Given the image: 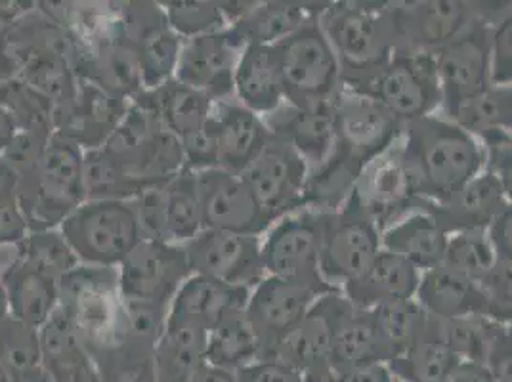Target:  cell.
Instances as JSON below:
<instances>
[{"instance_id": "cell-1", "label": "cell", "mask_w": 512, "mask_h": 382, "mask_svg": "<svg viewBox=\"0 0 512 382\" xmlns=\"http://www.w3.org/2000/svg\"><path fill=\"white\" fill-rule=\"evenodd\" d=\"M398 161L423 205L444 203L486 167V151L455 123L428 115L404 125Z\"/></svg>"}, {"instance_id": "cell-2", "label": "cell", "mask_w": 512, "mask_h": 382, "mask_svg": "<svg viewBox=\"0 0 512 382\" xmlns=\"http://www.w3.org/2000/svg\"><path fill=\"white\" fill-rule=\"evenodd\" d=\"M321 29L341 67L344 90L362 85L396 50L390 4L337 2L321 12Z\"/></svg>"}, {"instance_id": "cell-3", "label": "cell", "mask_w": 512, "mask_h": 382, "mask_svg": "<svg viewBox=\"0 0 512 382\" xmlns=\"http://www.w3.org/2000/svg\"><path fill=\"white\" fill-rule=\"evenodd\" d=\"M85 151L60 134H52L35 169L20 176L16 201L29 232L58 230L69 214L86 201Z\"/></svg>"}, {"instance_id": "cell-4", "label": "cell", "mask_w": 512, "mask_h": 382, "mask_svg": "<svg viewBox=\"0 0 512 382\" xmlns=\"http://www.w3.org/2000/svg\"><path fill=\"white\" fill-rule=\"evenodd\" d=\"M79 264L117 268L144 239L132 201H85L60 224Z\"/></svg>"}, {"instance_id": "cell-5", "label": "cell", "mask_w": 512, "mask_h": 382, "mask_svg": "<svg viewBox=\"0 0 512 382\" xmlns=\"http://www.w3.org/2000/svg\"><path fill=\"white\" fill-rule=\"evenodd\" d=\"M318 18L274 44L283 96L289 106L333 100L342 90L341 67Z\"/></svg>"}, {"instance_id": "cell-6", "label": "cell", "mask_w": 512, "mask_h": 382, "mask_svg": "<svg viewBox=\"0 0 512 382\" xmlns=\"http://www.w3.org/2000/svg\"><path fill=\"white\" fill-rule=\"evenodd\" d=\"M348 92L371 98L402 125L428 117L442 104L434 58L419 52L396 50L379 71Z\"/></svg>"}, {"instance_id": "cell-7", "label": "cell", "mask_w": 512, "mask_h": 382, "mask_svg": "<svg viewBox=\"0 0 512 382\" xmlns=\"http://www.w3.org/2000/svg\"><path fill=\"white\" fill-rule=\"evenodd\" d=\"M379 251L381 232L356 191L339 211L321 213L320 274L329 285L362 276Z\"/></svg>"}, {"instance_id": "cell-8", "label": "cell", "mask_w": 512, "mask_h": 382, "mask_svg": "<svg viewBox=\"0 0 512 382\" xmlns=\"http://www.w3.org/2000/svg\"><path fill=\"white\" fill-rule=\"evenodd\" d=\"M491 29L493 23L478 14L465 31L432 54L449 119L463 102L490 86Z\"/></svg>"}, {"instance_id": "cell-9", "label": "cell", "mask_w": 512, "mask_h": 382, "mask_svg": "<svg viewBox=\"0 0 512 382\" xmlns=\"http://www.w3.org/2000/svg\"><path fill=\"white\" fill-rule=\"evenodd\" d=\"M321 213L285 218L266 237L260 253L270 276L304 283L321 295L341 293L320 274Z\"/></svg>"}, {"instance_id": "cell-10", "label": "cell", "mask_w": 512, "mask_h": 382, "mask_svg": "<svg viewBox=\"0 0 512 382\" xmlns=\"http://www.w3.org/2000/svg\"><path fill=\"white\" fill-rule=\"evenodd\" d=\"M239 176L272 222L304 207L308 163L274 134Z\"/></svg>"}, {"instance_id": "cell-11", "label": "cell", "mask_w": 512, "mask_h": 382, "mask_svg": "<svg viewBox=\"0 0 512 382\" xmlns=\"http://www.w3.org/2000/svg\"><path fill=\"white\" fill-rule=\"evenodd\" d=\"M190 276L184 247L153 239H142L117 266L121 297L165 306H171L172 298Z\"/></svg>"}, {"instance_id": "cell-12", "label": "cell", "mask_w": 512, "mask_h": 382, "mask_svg": "<svg viewBox=\"0 0 512 382\" xmlns=\"http://www.w3.org/2000/svg\"><path fill=\"white\" fill-rule=\"evenodd\" d=\"M203 213V230L258 237L272 220L260 209L255 195L239 174L222 169L195 172Z\"/></svg>"}, {"instance_id": "cell-13", "label": "cell", "mask_w": 512, "mask_h": 382, "mask_svg": "<svg viewBox=\"0 0 512 382\" xmlns=\"http://www.w3.org/2000/svg\"><path fill=\"white\" fill-rule=\"evenodd\" d=\"M79 41L81 54L75 65L79 79L128 104L146 90L138 52L123 35L119 20L111 22L109 29L98 33L94 41L85 43L81 37Z\"/></svg>"}, {"instance_id": "cell-14", "label": "cell", "mask_w": 512, "mask_h": 382, "mask_svg": "<svg viewBox=\"0 0 512 382\" xmlns=\"http://www.w3.org/2000/svg\"><path fill=\"white\" fill-rule=\"evenodd\" d=\"M258 237L203 230L184 245L192 276H205L253 289L264 279Z\"/></svg>"}, {"instance_id": "cell-15", "label": "cell", "mask_w": 512, "mask_h": 382, "mask_svg": "<svg viewBox=\"0 0 512 382\" xmlns=\"http://www.w3.org/2000/svg\"><path fill=\"white\" fill-rule=\"evenodd\" d=\"M121 6L119 25L138 52L144 88L165 85L174 77L182 39L172 31L161 4L125 2Z\"/></svg>"}, {"instance_id": "cell-16", "label": "cell", "mask_w": 512, "mask_h": 382, "mask_svg": "<svg viewBox=\"0 0 512 382\" xmlns=\"http://www.w3.org/2000/svg\"><path fill=\"white\" fill-rule=\"evenodd\" d=\"M396 50L434 54L453 41L478 14L470 2L427 0L390 4ZM394 50V52H396Z\"/></svg>"}, {"instance_id": "cell-17", "label": "cell", "mask_w": 512, "mask_h": 382, "mask_svg": "<svg viewBox=\"0 0 512 382\" xmlns=\"http://www.w3.org/2000/svg\"><path fill=\"white\" fill-rule=\"evenodd\" d=\"M404 125L384 107L342 88L335 111V148L367 167L402 136Z\"/></svg>"}, {"instance_id": "cell-18", "label": "cell", "mask_w": 512, "mask_h": 382, "mask_svg": "<svg viewBox=\"0 0 512 382\" xmlns=\"http://www.w3.org/2000/svg\"><path fill=\"white\" fill-rule=\"evenodd\" d=\"M241 52L226 29L182 41L172 79L205 94L213 104L228 102L234 96L235 65Z\"/></svg>"}, {"instance_id": "cell-19", "label": "cell", "mask_w": 512, "mask_h": 382, "mask_svg": "<svg viewBox=\"0 0 512 382\" xmlns=\"http://www.w3.org/2000/svg\"><path fill=\"white\" fill-rule=\"evenodd\" d=\"M320 297L316 289L281 277H266L256 285L245 314L262 342V360L270 358L276 340L297 325Z\"/></svg>"}, {"instance_id": "cell-20", "label": "cell", "mask_w": 512, "mask_h": 382, "mask_svg": "<svg viewBox=\"0 0 512 382\" xmlns=\"http://www.w3.org/2000/svg\"><path fill=\"white\" fill-rule=\"evenodd\" d=\"M127 109L125 100L79 79L75 96L54 111V134L71 140L83 151L102 148Z\"/></svg>"}, {"instance_id": "cell-21", "label": "cell", "mask_w": 512, "mask_h": 382, "mask_svg": "<svg viewBox=\"0 0 512 382\" xmlns=\"http://www.w3.org/2000/svg\"><path fill=\"white\" fill-rule=\"evenodd\" d=\"M329 323V367L335 375L383 363L371 325V312L354 308L342 293L320 297Z\"/></svg>"}, {"instance_id": "cell-22", "label": "cell", "mask_w": 512, "mask_h": 382, "mask_svg": "<svg viewBox=\"0 0 512 382\" xmlns=\"http://www.w3.org/2000/svg\"><path fill=\"white\" fill-rule=\"evenodd\" d=\"M511 207V195L488 170L480 172L455 191L444 203H427L421 211L430 214L448 235L486 232L495 216Z\"/></svg>"}, {"instance_id": "cell-23", "label": "cell", "mask_w": 512, "mask_h": 382, "mask_svg": "<svg viewBox=\"0 0 512 382\" xmlns=\"http://www.w3.org/2000/svg\"><path fill=\"white\" fill-rule=\"evenodd\" d=\"M337 98L304 107L283 104L274 113L266 115L264 125L270 134L295 149L308 163V169L318 167L335 144Z\"/></svg>"}, {"instance_id": "cell-24", "label": "cell", "mask_w": 512, "mask_h": 382, "mask_svg": "<svg viewBox=\"0 0 512 382\" xmlns=\"http://www.w3.org/2000/svg\"><path fill=\"white\" fill-rule=\"evenodd\" d=\"M354 191L381 234L392 224L400 222L411 209L419 211L421 205L409 190L398 153L390 149L365 167Z\"/></svg>"}, {"instance_id": "cell-25", "label": "cell", "mask_w": 512, "mask_h": 382, "mask_svg": "<svg viewBox=\"0 0 512 382\" xmlns=\"http://www.w3.org/2000/svg\"><path fill=\"white\" fill-rule=\"evenodd\" d=\"M0 281L8 302V314L33 329H41L60 306V279L16 255L0 266Z\"/></svg>"}, {"instance_id": "cell-26", "label": "cell", "mask_w": 512, "mask_h": 382, "mask_svg": "<svg viewBox=\"0 0 512 382\" xmlns=\"http://www.w3.org/2000/svg\"><path fill=\"white\" fill-rule=\"evenodd\" d=\"M209 123L216 146V169L232 174H241L270 138L264 119L230 100L213 104Z\"/></svg>"}, {"instance_id": "cell-27", "label": "cell", "mask_w": 512, "mask_h": 382, "mask_svg": "<svg viewBox=\"0 0 512 382\" xmlns=\"http://www.w3.org/2000/svg\"><path fill=\"white\" fill-rule=\"evenodd\" d=\"M421 274L402 256L381 249L362 276L342 285V297L354 308L371 310L386 302L415 300Z\"/></svg>"}, {"instance_id": "cell-28", "label": "cell", "mask_w": 512, "mask_h": 382, "mask_svg": "<svg viewBox=\"0 0 512 382\" xmlns=\"http://www.w3.org/2000/svg\"><path fill=\"white\" fill-rule=\"evenodd\" d=\"M251 297V289L235 287L211 277L190 276L169 308V318L184 321L209 333L228 314L245 310Z\"/></svg>"}, {"instance_id": "cell-29", "label": "cell", "mask_w": 512, "mask_h": 382, "mask_svg": "<svg viewBox=\"0 0 512 382\" xmlns=\"http://www.w3.org/2000/svg\"><path fill=\"white\" fill-rule=\"evenodd\" d=\"M415 297L428 316L440 321L472 316L488 318V298L482 287L444 264L425 272Z\"/></svg>"}, {"instance_id": "cell-30", "label": "cell", "mask_w": 512, "mask_h": 382, "mask_svg": "<svg viewBox=\"0 0 512 382\" xmlns=\"http://www.w3.org/2000/svg\"><path fill=\"white\" fill-rule=\"evenodd\" d=\"M44 369L54 382H107L88 356L64 310H58L39 329Z\"/></svg>"}, {"instance_id": "cell-31", "label": "cell", "mask_w": 512, "mask_h": 382, "mask_svg": "<svg viewBox=\"0 0 512 382\" xmlns=\"http://www.w3.org/2000/svg\"><path fill=\"white\" fill-rule=\"evenodd\" d=\"M234 92L241 106L255 115H270L285 104L274 46L249 44L235 65Z\"/></svg>"}, {"instance_id": "cell-32", "label": "cell", "mask_w": 512, "mask_h": 382, "mask_svg": "<svg viewBox=\"0 0 512 382\" xmlns=\"http://www.w3.org/2000/svg\"><path fill=\"white\" fill-rule=\"evenodd\" d=\"M325 6L308 2H256L247 16L226 27V31L241 48L249 44L274 46L293 35L300 25L320 16Z\"/></svg>"}, {"instance_id": "cell-33", "label": "cell", "mask_w": 512, "mask_h": 382, "mask_svg": "<svg viewBox=\"0 0 512 382\" xmlns=\"http://www.w3.org/2000/svg\"><path fill=\"white\" fill-rule=\"evenodd\" d=\"M136 100L151 109L159 123L174 134L180 144L201 132L213 111V102L205 94L178 83L176 79L144 90Z\"/></svg>"}, {"instance_id": "cell-34", "label": "cell", "mask_w": 512, "mask_h": 382, "mask_svg": "<svg viewBox=\"0 0 512 382\" xmlns=\"http://www.w3.org/2000/svg\"><path fill=\"white\" fill-rule=\"evenodd\" d=\"M449 235L425 211H417L392 224L381 234V247L402 256L415 270L428 272L444 262Z\"/></svg>"}, {"instance_id": "cell-35", "label": "cell", "mask_w": 512, "mask_h": 382, "mask_svg": "<svg viewBox=\"0 0 512 382\" xmlns=\"http://www.w3.org/2000/svg\"><path fill=\"white\" fill-rule=\"evenodd\" d=\"M207 333L195 325L167 318L153 350V382H188L205 365Z\"/></svg>"}, {"instance_id": "cell-36", "label": "cell", "mask_w": 512, "mask_h": 382, "mask_svg": "<svg viewBox=\"0 0 512 382\" xmlns=\"http://www.w3.org/2000/svg\"><path fill=\"white\" fill-rule=\"evenodd\" d=\"M363 170L365 167L356 159L333 146L318 167L308 169L302 193L304 207H316V213L339 211L356 188Z\"/></svg>"}, {"instance_id": "cell-37", "label": "cell", "mask_w": 512, "mask_h": 382, "mask_svg": "<svg viewBox=\"0 0 512 382\" xmlns=\"http://www.w3.org/2000/svg\"><path fill=\"white\" fill-rule=\"evenodd\" d=\"M451 123L463 128L474 140L480 138L486 146L511 140V86H488L457 107Z\"/></svg>"}, {"instance_id": "cell-38", "label": "cell", "mask_w": 512, "mask_h": 382, "mask_svg": "<svg viewBox=\"0 0 512 382\" xmlns=\"http://www.w3.org/2000/svg\"><path fill=\"white\" fill-rule=\"evenodd\" d=\"M442 339L440 321L428 316L427 325L402 356L388 361L392 377L402 382H444L457 363Z\"/></svg>"}, {"instance_id": "cell-39", "label": "cell", "mask_w": 512, "mask_h": 382, "mask_svg": "<svg viewBox=\"0 0 512 382\" xmlns=\"http://www.w3.org/2000/svg\"><path fill=\"white\" fill-rule=\"evenodd\" d=\"M262 360V342L245 310L228 314L207 333L205 363L228 373Z\"/></svg>"}, {"instance_id": "cell-40", "label": "cell", "mask_w": 512, "mask_h": 382, "mask_svg": "<svg viewBox=\"0 0 512 382\" xmlns=\"http://www.w3.org/2000/svg\"><path fill=\"white\" fill-rule=\"evenodd\" d=\"M371 325L384 365L402 356L427 325L428 314L415 300H396L371 308Z\"/></svg>"}, {"instance_id": "cell-41", "label": "cell", "mask_w": 512, "mask_h": 382, "mask_svg": "<svg viewBox=\"0 0 512 382\" xmlns=\"http://www.w3.org/2000/svg\"><path fill=\"white\" fill-rule=\"evenodd\" d=\"M163 205L169 243H188L203 232L197 174L193 170L184 169L163 184Z\"/></svg>"}, {"instance_id": "cell-42", "label": "cell", "mask_w": 512, "mask_h": 382, "mask_svg": "<svg viewBox=\"0 0 512 382\" xmlns=\"http://www.w3.org/2000/svg\"><path fill=\"white\" fill-rule=\"evenodd\" d=\"M440 331L449 352L457 360L472 361L488 367V360L495 342L511 329L509 325L491 321L490 318L472 316V318L440 321Z\"/></svg>"}, {"instance_id": "cell-43", "label": "cell", "mask_w": 512, "mask_h": 382, "mask_svg": "<svg viewBox=\"0 0 512 382\" xmlns=\"http://www.w3.org/2000/svg\"><path fill=\"white\" fill-rule=\"evenodd\" d=\"M86 201H132L144 186L104 148L88 149L83 157Z\"/></svg>"}, {"instance_id": "cell-44", "label": "cell", "mask_w": 512, "mask_h": 382, "mask_svg": "<svg viewBox=\"0 0 512 382\" xmlns=\"http://www.w3.org/2000/svg\"><path fill=\"white\" fill-rule=\"evenodd\" d=\"M0 365L8 377H18L43 367L39 329L8 316L0 321Z\"/></svg>"}, {"instance_id": "cell-45", "label": "cell", "mask_w": 512, "mask_h": 382, "mask_svg": "<svg viewBox=\"0 0 512 382\" xmlns=\"http://www.w3.org/2000/svg\"><path fill=\"white\" fill-rule=\"evenodd\" d=\"M16 255L56 279H62L79 266L77 256L65 243L60 230L29 232L22 243L16 245Z\"/></svg>"}, {"instance_id": "cell-46", "label": "cell", "mask_w": 512, "mask_h": 382, "mask_svg": "<svg viewBox=\"0 0 512 382\" xmlns=\"http://www.w3.org/2000/svg\"><path fill=\"white\" fill-rule=\"evenodd\" d=\"M0 106L6 107L20 130H44L54 134V106L37 90L16 79L0 81Z\"/></svg>"}, {"instance_id": "cell-47", "label": "cell", "mask_w": 512, "mask_h": 382, "mask_svg": "<svg viewBox=\"0 0 512 382\" xmlns=\"http://www.w3.org/2000/svg\"><path fill=\"white\" fill-rule=\"evenodd\" d=\"M495 262L497 256L491 249L486 232H461L449 237L442 264L448 266L449 270L480 283L490 274Z\"/></svg>"}, {"instance_id": "cell-48", "label": "cell", "mask_w": 512, "mask_h": 382, "mask_svg": "<svg viewBox=\"0 0 512 382\" xmlns=\"http://www.w3.org/2000/svg\"><path fill=\"white\" fill-rule=\"evenodd\" d=\"M165 16L172 31L182 39H195L201 35L218 33L228 27V22L220 10V2L209 0H180L165 2Z\"/></svg>"}, {"instance_id": "cell-49", "label": "cell", "mask_w": 512, "mask_h": 382, "mask_svg": "<svg viewBox=\"0 0 512 382\" xmlns=\"http://www.w3.org/2000/svg\"><path fill=\"white\" fill-rule=\"evenodd\" d=\"M511 266L512 260H497L490 274L478 283L488 298V318L503 325L512 319Z\"/></svg>"}, {"instance_id": "cell-50", "label": "cell", "mask_w": 512, "mask_h": 382, "mask_svg": "<svg viewBox=\"0 0 512 382\" xmlns=\"http://www.w3.org/2000/svg\"><path fill=\"white\" fill-rule=\"evenodd\" d=\"M52 138V132L44 130H18L14 142L10 144L8 151L4 153V161L18 174V178L35 169V165L41 161L44 149Z\"/></svg>"}, {"instance_id": "cell-51", "label": "cell", "mask_w": 512, "mask_h": 382, "mask_svg": "<svg viewBox=\"0 0 512 382\" xmlns=\"http://www.w3.org/2000/svg\"><path fill=\"white\" fill-rule=\"evenodd\" d=\"M512 18L507 14L493 23L490 46V86H511Z\"/></svg>"}, {"instance_id": "cell-52", "label": "cell", "mask_w": 512, "mask_h": 382, "mask_svg": "<svg viewBox=\"0 0 512 382\" xmlns=\"http://www.w3.org/2000/svg\"><path fill=\"white\" fill-rule=\"evenodd\" d=\"M27 234L29 226L16 197L0 201V251L20 245Z\"/></svg>"}, {"instance_id": "cell-53", "label": "cell", "mask_w": 512, "mask_h": 382, "mask_svg": "<svg viewBox=\"0 0 512 382\" xmlns=\"http://www.w3.org/2000/svg\"><path fill=\"white\" fill-rule=\"evenodd\" d=\"M235 382H304L295 369L278 360H260L235 373Z\"/></svg>"}, {"instance_id": "cell-54", "label": "cell", "mask_w": 512, "mask_h": 382, "mask_svg": "<svg viewBox=\"0 0 512 382\" xmlns=\"http://www.w3.org/2000/svg\"><path fill=\"white\" fill-rule=\"evenodd\" d=\"M512 207L493 218L486 237L497 260H512Z\"/></svg>"}, {"instance_id": "cell-55", "label": "cell", "mask_w": 512, "mask_h": 382, "mask_svg": "<svg viewBox=\"0 0 512 382\" xmlns=\"http://www.w3.org/2000/svg\"><path fill=\"white\" fill-rule=\"evenodd\" d=\"M484 151L486 153V165H488V172L493 174L505 191L511 195V140H503V142H495L486 146Z\"/></svg>"}, {"instance_id": "cell-56", "label": "cell", "mask_w": 512, "mask_h": 382, "mask_svg": "<svg viewBox=\"0 0 512 382\" xmlns=\"http://www.w3.org/2000/svg\"><path fill=\"white\" fill-rule=\"evenodd\" d=\"M444 382H495V377L486 365L472 361H457Z\"/></svg>"}, {"instance_id": "cell-57", "label": "cell", "mask_w": 512, "mask_h": 382, "mask_svg": "<svg viewBox=\"0 0 512 382\" xmlns=\"http://www.w3.org/2000/svg\"><path fill=\"white\" fill-rule=\"evenodd\" d=\"M394 377L384 363H371L339 375L335 382H392Z\"/></svg>"}, {"instance_id": "cell-58", "label": "cell", "mask_w": 512, "mask_h": 382, "mask_svg": "<svg viewBox=\"0 0 512 382\" xmlns=\"http://www.w3.org/2000/svg\"><path fill=\"white\" fill-rule=\"evenodd\" d=\"M18 130H20V127H18L14 115L6 107L0 106V159L10 148V144L14 142Z\"/></svg>"}, {"instance_id": "cell-59", "label": "cell", "mask_w": 512, "mask_h": 382, "mask_svg": "<svg viewBox=\"0 0 512 382\" xmlns=\"http://www.w3.org/2000/svg\"><path fill=\"white\" fill-rule=\"evenodd\" d=\"M18 182H20L18 174L12 170V167L4 159H0V201L16 197Z\"/></svg>"}, {"instance_id": "cell-60", "label": "cell", "mask_w": 512, "mask_h": 382, "mask_svg": "<svg viewBox=\"0 0 512 382\" xmlns=\"http://www.w3.org/2000/svg\"><path fill=\"white\" fill-rule=\"evenodd\" d=\"M188 382H235V375L205 363V365H201V369Z\"/></svg>"}, {"instance_id": "cell-61", "label": "cell", "mask_w": 512, "mask_h": 382, "mask_svg": "<svg viewBox=\"0 0 512 382\" xmlns=\"http://www.w3.org/2000/svg\"><path fill=\"white\" fill-rule=\"evenodd\" d=\"M10 316L8 314V302H6V295H4V287H2V281H0V321Z\"/></svg>"}, {"instance_id": "cell-62", "label": "cell", "mask_w": 512, "mask_h": 382, "mask_svg": "<svg viewBox=\"0 0 512 382\" xmlns=\"http://www.w3.org/2000/svg\"><path fill=\"white\" fill-rule=\"evenodd\" d=\"M0 382H10V377H8V373L4 371L2 365H0Z\"/></svg>"}, {"instance_id": "cell-63", "label": "cell", "mask_w": 512, "mask_h": 382, "mask_svg": "<svg viewBox=\"0 0 512 382\" xmlns=\"http://www.w3.org/2000/svg\"><path fill=\"white\" fill-rule=\"evenodd\" d=\"M392 382H402V381H398V379H394V381H392Z\"/></svg>"}, {"instance_id": "cell-64", "label": "cell", "mask_w": 512, "mask_h": 382, "mask_svg": "<svg viewBox=\"0 0 512 382\" xmlns=\"http://www.w3.org/2000/svg\"><path fill=\"white\" fill-rule=\"evenodd\" d=\"M497 382H511V381H497Z\"/></svg>"}]
</instances>
